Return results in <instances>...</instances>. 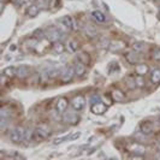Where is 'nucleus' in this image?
Here are the masks:
<instances>
[{"mask_svg":"<svg viewBox=\"0 0 160 160\" xmlns=\"http://www.w3.org/2000/svg\"><path fill=\"white\" fill-rule=\"evenodd\" d=\"M153 130H154V128H153V124H152V122H149V120H143L142 123H141V125H140V131L143 134V135H152L153 134Z\"/></svg>","mask_w":160,"mask_h":160,"instance_id":"nucleus-5","label":"nucleus"},{"mask_svg":"<svg viewBox=\"0 0 160 160\" xmlns=\"http://www.w3.org/2000/svg\"><path fill=\"white\" fill-rule=\"evenodd\" d=\"M136 85L139 87V88H142V87H145V80H143V76H137L136 77Z\"/></svg>","mask_w":160,"mask_h":160,"instance_id":"nucleus-30","label":"nucleus"},{"mask_svg":"<svg viewBox=\"0 0 160 160\" xmlns=\"http://www.w3.org/2000/svg\"><path fill=\"white\" fill-rule=\"evenodd\" d=\"M106 111V106L102 104V102H95V104H91V112L94 114H102L104 112Z\"/></svg>","mask_w":160,"mask_h":160,"instance_id":"nucleus-11","label":"nucleus"},{"mask_svg":"<svg viewBox=\"0 0 160 160\" xmlns=\"http://www.w3.org/2000/svg\"><path fill=\"white\" fill-rule=\"evenodd\" d=\"M111 96H112V99H113L114 101H122V100H124V98H125L124 93H123L122 90H119V89H113L112 93H111Z\"/></svg>","mask_w":160,"mask_h":160,"instance_id":"nucleus-13","label":"nucleus"},{"mask_svg":"<svg viewBox=\"0 0 160 160\" xmlns=\"http://www.w3.org/2000/svg\"><path fill=\"white\" fill-rule=\"evenodd\" d=\"M16 48H17V46H16V45H12V46L10 47V50H11V51H16Z\"/></svg>","mask_w":160,"mask_h":160,"instance_id":"nucleus-37","label":"nucleus"},{"mask_svg":"<svg viewBox=\"0 0 160 160\" xmlns=\"http://www.w3.org/2000/svg\"><path fill=\"white\" fill-rule=\"evenodd\" d=\"M152 57L154 60L160 62V48L159 47H154L153 51H152Z\"/></svg>","mask_w":160,"mask_h":160,"instance_id":"nucleus-28","label":"nucleus"},{"mask_svg":"<svg viewBox=\"0 0 160 160\" xmlns=\"http://www.w3.org/2000/svg\"><path fill=\"white\" fill-rule=\"evenodd\" d=\"M53 52L54 53H57V54H62L63 52H64V50H65V47H64V45L62 43V42H54V45H53Z\"/></svg>","mask_w":160,"mask_h":160,"instance_id":"nucleus-24","label":"nucleus"},{"mask_svg":"<svg viewBox=\"0 0 160 160\" xmlns=\"http://www.w3.org/2000/svg\"><path fill=\"white\" fill-rule=\"evenodd\" d=\"M81 136V133H74V134H71V135H69V140L70 141H75V140H77L78 137Z\"/></svg>","mask_w":160,"mask_h":160,"instance_id":"nucleus-34","label":"nucleus"},{"mask_svg":"<svg viewBox=\"0 0 160 160\" xmlns=\"http://www.w3.org/2000/svg\"><path fill=\"white\" fill-rule=\"evenodd\" d=\"M47 39L51 41V42H57V41H59V39H60V31L58 30V29H51L48 33H47Z\"/></svg>","mask_w":160,"mask_h":160,"instance_id":"nucleus-10","label":"nucleus"},{"mask_svg":"<svg viewBox=\"0 0 160 160\" xmlns=\"http://www.w3.org/2000/svg\"><path fill=\"white\" fill-rule=\"evenodd\" d=\"M66 50H68V52H70V53H75V52L78 50V43H77V41H76V40H70V41L68 42V45H66Z\"/></svg>","mask_w":160,"mask_h":160,"instance_id":"nucleus-18","label":"nucleus"},{"mask_svg":"<svg viewBox=\"0 0 160 160\" xmlns=\"http://www.w3.org/2000/svg\"><path fill=\"white\" fill-rule=\"evenodd\" d=\"M130 152L139 157V158H142L145 154H146V148L142 146V145H139V143H134L131 147H130Z\"/></svg>","mask_w":160,"mask_h":160,"instance_id":"nucleus-6","label":"nucleus"},{"mask_svg":"<svg viewBox=\"0 0 160 160\" xmlns=\"http://www.w3.org/2000/svg\"><path fill=\"white\" fill-rule=\"evenodd\" d=\"M33 137H34V133H33V130L31 129H25V131H24V136H23V141H24V143L25 145H28L31 140H33Z\"/></svg>","mask_w":160,"mask_h":160,"instance_id":"nucleus-20","label":"nucleus"},{"mask_svg":"<svg viewBox=\"0 0 160 160\" xmlns=\"http://www.w3.org/2000/svg\"><path fill=\"white\" fill-rule=\"evenodd\" d=\"M151 81L154 84L160 83V69H154L151 74Z\"/></svg>","mask_w":160,"mask_h":160,"instance_id":"nucleus-21","label":"nucleus"},{"mask_svg":"<svg viewBox=\"0 0 160 160\" xmlns=\"http://www.w3.org/2000/svg\"><path fill=\"white\" fill-rule=\"evenodd\" d=\"M11 116V112L8 110V107H1V113H0V118H6L8 119V117Z\"/></svg>","mask_w":160,"mask_h":160,"instance_id":"nucleus-27","label":"nucleus"},{"mask_svg":"<svg viewBox=\"0 0 160 160\" xmlns=\"http://www.w3.org/2000/svg\"><path fill=\"white\" fill-rule=\"evenodd\" d=\"M71 106L74 107L75 111H81L84 108L85 106V99L83 95H76L75 98H72L71 100Z\"/></svg>","mask_w":160,"mask_h":160,"instance_id":"nucleus-4","label":"nucleus"},{"mask_svg":"<svg viewBox=\"0 0 160 160\" xmlns=\"http://www.w3.org/2000/svg\"><path fill=\"white\" fill-rule=\"evenodd\" d=\"M124 47H125V45H124L122 41H112V42L110 43V50H111L112 52L122 51Z\"/></svg>","mask_w":160,"mask_h":160,"instance_id":"nucleus-15","label":"nucleus"},{"mask_svg":"<svg viewBox=\"0 0 160 160\" xmlns=\"http://www.w3.org/2000/svg\"><path fill=\"white\" fill-rule=\"evenodd\" d=\"M74 68H75V74H76V76L77 77H81L83 74H84V71H85V66H84V63H82L81 60H76L75 62V65H74Z\"/></svg>","mask_w":160,"mask_h":160,"instance_id":"nucleus-12","label":"nucleus"},{"mask_svg":"<svg viewBox=\"0 0 160 160\" xmlns=\"http://www.w3.org/2000/svg\"><path fill=\"white\" fill-rule=\"evenodd\" d=\"M91 17H93V19L96 21L98 23H104V22L106 21L105 14H104L102 12H100V11H94V12L91 13Z\"/></svg>","mask_w":160,"mask_h":160,"instance_id":"nucleus-17","label":"nucleus"},{"mask_svg":"<svg viewBox=\"0 0 160 160\" xmlns=\"http://www.w3.org/2000/svg\"><path fill=\"white\" fill-rule=\"evenodd\" d=\"M94 151H95V148H91V149H89V151L87 152V154H93V153H94Z\"/></svg>","mask_w":160,"mask_h":160,"instance_id":"nucleus-36","label":"nucleus"},{"mask_svg":"<svg viewBox=\"0 0 160 160\" xmlns=\"http://www.w3.org/2000/svg\"><path fill=\"white\" fill-rule=\"evenodd\" d=\"M148 72V66L146 64H139L136 66V74L140 76H145Z\"/></svg>","mask_w":160,"mask_h":160,"instance_id":"nucleus-23","label":"nucleus"},{"mask_svg":"<svg viewBox=\"0 0 160 160\" xmlns=\"http://www.w3.org/2000/svg\"><path fill=\"white\" fill-rule=\"evenodd\" d=\"M68 106H69V101H68L65 98H60V99L58 100L57 105H56V108H57V111H58L59 113H64V112L66 111Z\"/></svg>","mask_w":160,"mask_h":160,"instance_id":"nucleus-9","label":"nucleus"},{"mask_svg":"<svg viewBox=\"0 0 160 160\" xmlns=\"http://www.w3.org/2000/svg\"><path fill=\"white\" fill-rule=\"evenodd\" d=\"M50 136V129L46 125H40L34 130V139L36 141H42Z\"/></svg>","mask_w":160,"mask_h":160,"instance_id":"nucleus-2","label":"nucleus"},{"mask_svg":"<svg viewBox=\"0 0 160 160\" xmlns=\"http://www.w3.org/2000/svg\"><path fill=\"white\" fill-rule=\"evenodd\" d=\"M78 60H81V62L84 63V64H87V63L89 62V58H88V56H87L85 53H80V54H78Z\"/></svg>","mask_w":160,"mask_h":160,"instance_id":"nucleus-31","label":"nucleus"},{"mask_svg":"<svg viewBox=\"0 0 160 160\" xmlns=\"http://www.w3.org/2000/svg\"><path fill=\"white\" fill-rule=\"evenodd\" d=\"M24 129L22 126H16L13 128L10 133H8V140L13 143H19L21 141H23V136H24Z\"/></svg>","mask_w":160,"mask_h":160,"instance_id":"nucleus-1","label":"nucleus"},{"mask_svg":"<svg viewBox=\"0 0 160 160\" xmlns=\"http://www.w3.org/2000/svg\"><path fill=\"white\" fill-rule=\"evenodd\" d=\"M75 75H76V74H75V68H72V66H66V68L62 71V74H60V80H62V82H64V83H68V82H70V81L74 78Z\"/></svg>","mask_w":160,"mask_h":160,"instance_id":"nucleus-3","label":"nucleus"},{"mask_svg":"<svg viewBox=\"0 0 160 160\" xmlns=\"http://www.w3.org/2000/svg\"><path fill=\"white\" fill-rule=\"evenodd\" d=\"M29 74H30V68H29V66L22 65V66H19V68H17V74H16V76H17L18 78H25V77L29 76Z\"/></svg>","mask_w":160,"mask_h":160,"instance_id":"nucleus-8","label":"nucleus"},{"mask_svg":"<svg viewBox=\"0 0 160 160\" xmlns=\"http://www.w3.org/2000/svg\"><path fill=\"white\" fill-rule=\"evenodd\" d=\"M85 34L89 36V37H94L96 35V31L93 29V28H87L85 29Z\"/></svg>","mask_w":160,"mask_h":160,"instance_id":"nucleus-32","label":"nucleus"},{"mask_svg":"<svg viewBox=\"0 0 160 160\" xmlns=\"http://www.w3.org/2000/svg\"><path fill=\"white\" fill-rule=\"evenodd\" d=\"M100 101V98L98 96V95H93L91 98H90V102L91 104H95V102H99Z\"/></svg>","mask_w":160,"mask_h":160,"instance_id":"nucleus-35","label":"nucleus"},{"mask_svg":"<svg viewBox=\"0 0 160 160\" xmlns=\"http://www.w3.org/2000/svg\"><path fill=\"white\" fill-rule=\"evenodd\" d=\"M60 23H62V25H63L65 29H68V30L75 28V21H74V18H72L71 16H64V17H62V18H60Z\"/></svg>","mask_w":160,"mask_h":160,"instance_id":"nucleus-7","label":"nucleus"},{"mask_svg":"<svg viewBox=\"0 0 160 160\" xmlns=\"http://www.w3.org/2000/svg\"><path fill=\"white\" fill-rule=\"evenodd\" d=\"M2 74L6 76V77H13V76H16V74H17V69L14 68V66H7V68H5L4 70H2Z\"/></svg>","mask_w":160,"mask_h":160,"instance_id":"nucleus-19","label":"nucleus"},{"mask_svg":"<svg viewBox=\"0 0 160 160\" xmlns=\"http://www.w3.org/2000/svg\"><path fill=\"white\" fill-rule=\"evenodd\" d=\"M158 148H159V151H160V142L158 143Z\"/></svg>","mask_w":160,"mask_h":160,"instance_id":"nucleus-39","label":"nucleus"},{"mask_svg":"<svg viewBox=\"0 0 160 160\" xmlns=\"http://www.w3.org/2000/svg\"><path fill=\"white\" fill-rule=\"evenodd\" d=\"M143 48H145V43H143V42H135V43L133 45V50H134L135 52H142Z\"/></svg>","mask_w":160,"mask_h":160,"instance_id":"nucleus-26","label":"nucleus"},{"mask_svg":"<svg viewBox=\"0 0 160 160\" xmlns=\"http://www.w3.org/2000/svg\"><path fill=\"white\" fill-rule=\"evenodd\" d=\"M65 140H69V136H65V137H58L53 141V145H60L62 142H64Z\"/></svg>","mask_w":160,"mask_h":160,"instance_id":"nucleus-33","label":"nucleus"},{"mask_svg":"<svg viewBox=\"0 0 160 160\" xmlns=\"http://www.w3.org/2000/svg\"><path fill=\"white\" fill-rule=\"evenodd\" d=\"M39 12H40V7H39V5H30L29 7H28V10H27V14L29 16V17H35V16H37L39 14Z\"/></svg>","mask_w":160,"mask_h":160,"instance_id":"nucleus-14","label":"nucleus"},{"mask_svg":"<svg viewBox=\"0 0 160 160\" xmlns=\"http://www.w3.org/2000/svg\"><path fill=\"white\" fill-rule=\"evenodd\" d=\"M158 122H159V124H160V114H159V117H158Z\"/></svg>","mask_w":160,"mask_h":160,"instance_id":"nucleus-38","label":"nucleus"},{"mask_svg":"<svg viewBox=\"0 0 160 160\" xmlns=\"http://www.w3.org/2000/svg\"><path fill=\"white\" fill-rule=\"evenodd\" d=\"M65 122L68 123H71V124H77L78 120H80V117L76 114V113H68L65 117H64Z\"/></svg>","mask_w":160,"mask_h":160,"instance_id":"nucleus-16","label":"nucleus"},{"mask_svg":"<svg viewBox=\"0 0 160 160\" xmlns=\"http://www.w3.org/2000/svg\"><path fill=\"white\" fill-rule=\"evenodd\" d=\"M125 57H126V59L129 60V63H131V64H136V63H137V60H139V57H137V54H135L134 52H130V53H128Z\"/></svg>","mask_w":160,"mask_h":160,"instance_id":"nucleus-25","label":"nucleus"},{"mask_svg":"<svg viewBox=\"0 0 160 160\" xmlns=\"http://www.w3.org/2000/svg\"><path fill=\"white\" fill-rule=\"evenodd\" d=\"M34 37L35 39H37V40H41V39H43L45 37V31L42 30V29H36L35 31H34Z\"/></svg>","mask_w":160,"mask_h":160,"instance_id":"nucleus-29","label":"nucleus"},{"mask_svg":"<svg viewBox=\"0 0 160 160\" xmlns=\"http://www.w3.org/2000/svg\"><path fill=\"white\" fill-rule=\"evenodd\" d=\"M125 84H126V87L129 88V89H135L137 85H136V78L134 77V76H128L126 78H125Z\"/></svg>","mask_w":160,"mask_h":160,"instance_id":"nucleus-22","label":"nucleus"}]
</instances>
